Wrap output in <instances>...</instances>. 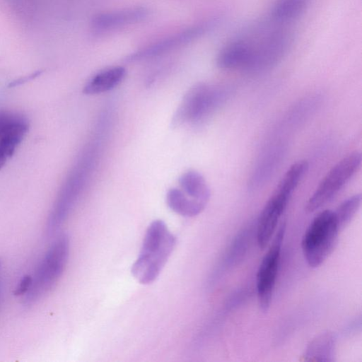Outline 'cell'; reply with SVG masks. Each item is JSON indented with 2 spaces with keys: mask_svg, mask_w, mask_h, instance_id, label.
<instances>
[{
  "mask_svg": "<svg viewBox=\"0 0 362 362\" xmlns=\"http://www.w3.org/2000/svg\"><path fill=\"white\" fill-rule=\"evenodd\" d=\"M361 203V194H354L342 202L334 211L340 229L350 222L359 209Z\"/></svg>",
  "mask_w": 362,
  "mask_h": 362,
  "instance_id": "17",
  "label": "cell"
},
{
  "mask_svg": "<svg viewBox=\"0 0 362 362\" xmlns=\"http://www.w3.org/2000/svg\"><path fill=\"white\" fill-rule=\"evenodd\" d=\"M230 95L225 87L209 83H198L185 95L173 119L174 126L187 122L199 123L207 119Z\"/></svg>",
  "mask_w": 362,
  "mask_h": 362,
  "instance_id": "4",
  "label": "cell"
},
{
  "mask_svg": "<svg viewBox=\"0 0 362 362\" xmlns=\"http://www.w3.org/2000/svg\"><path fill=\"white\" fill-rule=\"evenodd\" d=\"M254 60L253 45L237 40L225 45L216 57L217 66L226 70H252Z\"/></svg>",
  "mask_w": 362,
  "mask_h": 362,
  "instance_id": "10",
  "label": "cell"
},
{
  "mask_svg": "<svg viewBox=\"0 0 362 362\" xmlns=\"http://www.w3.org/2000/svg\"><path fill=\"white\" fill-rule=\"evenodd\" d=\"M334 344L332 335L329 333L323 334L310 343L303 357L305 361H332Z\"/></svg>",
  "mask_w": 362,
  "mask_h": 362,
  "instance_id": "16",
  "label": "cell"
},
{
  "mask_svg": "<svg viewBox=\"0 0 362 362\" xmlns=\"http://www.w3.org/2000/svg\"><path fill=\"white\" fill-rule=\"evenodd\" d=\"M181 189L190 198L207 204L210 189L204 177L198 172L189 170L179 179Z\"/></svg>",
  "mask_w": 362,
  "mask_h": 362,
  "instance_id": "14",
  "label": "cell"
},
{
  "mask_svg": "<svg viewBox=\"0 0 362 362\" xmlns=\"http://www.w3.org/2000/svg\"><path fill=\"white\" fill-rule=\"evenodd\" d=\"M32 283L31 275H25L21 278L16 288H15L14 294L16 296H24L29 291Z\"/></svg>",
  "mask_w": 362,
  "mask_h": 362,
  "instance_id": "18",
  "label": "cell"
},
{
  "mask_svg": "<svg viewBox=\"0 0 362 362\" xmlns=\"http://www.w3.org/2000/svg\"><path fill=\"white\" fill-rule=\"evenodd\" d=\"M206 28L205 25L188 28L132 53L126 57L125 60L134 62L165 54L199 37L205 33Z\"/></svg>",
  "mask_w": 362,
  "mask_h": 362,
  "instance_id": "9",
  "label": "cell"
},
{
  "mask_svg": "<svg viewBox=\"0 0 362 362\" xmlns=\"http://www.w3.org/2000/svg\"><path fill=\"white\" fill-rule=\"evenodd\" d=\"M41 72H42L41 71H35V73L31 74L29 76L18 78V79L11 82L10 83V86H16L19 84L23 83L29 80H31V79L37 77V76H39Z\"/></svg>",
  "mask_w": 362,
  "mask_h": 362,
  "instance_id": "19",
  "label": "cell"
},
{
  "mask_svg": "<svg viewBox=\"0 0 362 362\" xmlns=\"http://www.w3.org/2000/svg\"><path fill=\"white\" fill-rule=\"evenodd\" d=\"M148 14V11L143 7L98 13L93 17L91 25L98 31L110 30L139 23Z\"/></svg>",
  "mask_w": 362,
  "mask_h": 362,
  "instance_id": "11",
  "label": "cell"
},
{
  "mask_svg": "<svg viewBox=\"0 0 362 362\" xmlns=\"http://www.w3.org/2000/svg\"><path fill=\"white\" fill-rule=\"evenodd\" d=\"M286 224L282 223L267 252L263 257L256 276L257 301L260 309L269 308L280 262Z\"/></svg>",
  "mask_w": 362,
  "mask_h": 362,
  "instance_id": "7",
  "label": "cell"
},
{
  "mask_svg": "<svg viewBox=\"0 0 362 362\" xmlns=\"http://www.w3.org/2000/svg\"><path fill=\"white\" fill-rule=\"evenodd\" d=\"M168 207L175 213L185 217L199 215L206 207V204L188 197L182 189L172 188L166 194Z\"/></svg>",
  "mask_w": 362,
  "mask_h": 362,
  "instance_id": "13",
  "label": "cell"
},
{
  "mask_svg": "<svg viewBox=\"0 0 362 362\" xmlns=\"http://www.w3.org/2000/svg\"><path fill=\"white\" fill-rule=\"evenodd\" d=\"M339 230L334 211L326 209L315 216L301 241L305 259L310 267H319L331 254Z\"/></svg>",
  "mask_w": 362,
  "mask_h": 362,
  "instance_id": "5",
  "label": "cell"
},
{
  "mask_svg": "<svg viewBox=\"0 0 362 362\" xmlns=\"http://www.w3.org/2000/svg\"><path fill=\"white\" fill-rule=\"evenodd\" d=\"M1 286L0 285V296H1Z\"/></svg>",
  "mask_w": 362,
  "mask_h": 362,
  "instance_id": "20",
  "label": "cell"
},
{
  "mask_svg": "<svg viewBox=\"0 0 362 362\" xmlns=\"http://www.w3.org/2000/svg\"><path fill=\"white\" fill-rule=\"evenodd\" d=\"M308 168V163L305 160L293 163L265 204L257 223L256 238L259 248L264 249L270 242L282 214Z\"/></svg>",
  "mask_w": 362,
  "mask_h": 362,
  "instance_id": "2",
  "label": "cell"
},
{
  "mask_svg": "<svg viewBox=\"0 0 362 362\" xmlns=\"http://www.w3.org/2000/svg\"><path fill=\"white\" fill-rule=\"evenodd\" d=\"M126 74L125 68L121 66L100 71L86 83L83 93L87 95H95L109 91L123 81Z\"/></svg>",
  "mask_w": 362,
  "mask_h": 362,
  "instance_id": "12",
  "label": "cell"
},
{
  "mask_svg": "<svg viewBox=\"0 0 362 362\" xmlns=\"http://www.w3.org/2000/svg\"><path fill=\"white\" fill-rule=\"evenodd\" d=\"M28 129V119L22 113L0 110V169L14 153Z\"/></svg>",
  "mask_w": 362,
  "mask_h": 362,
  "instance_id": "8",
  "label": "cell"
},
{
  "mask_svg": "<svg viewBox=\"0 0 362 362\" xmlns=\"http://www.w3.org/2000/svg\"><path fill=\"white\" fill-rule=\"evenodd\" d=\"M1 261H0V269H1Z\"/></svg>",
  "mask_w": 362,
  "mask_h": 362,
  "instance_id": "21",
  "label": "cell"
},
{
  "mask_svg": "<svg viewBox=\"0 0 362 362\" xmlns=\"http://www.w3.org/2000/svg\"><path fill=\"white\" fill-rule=\"evenodd\" d=\"M175 245L176 238L163 221L158 219L151 222L146 231L139 256L132 267L134 277L142 284L153 282Z\"/></svg>",
  "mask_w": 362,
  "mask_h": 362,
  "instance_id": "1",
  "label": "cell"
},
{
  "mask_svg": "<svg viewBox=\"0 0 362 362\" xmlns=\"http://www.w3.org/2000/svg\"><path fill=\"white\" fill-rule=\"evenodd\" d=\"M310 0H277L272 10L273 19L279 23L291 22L300 16Z\"/></svg>",
  "mask_w": 362,
  "mask_h": 362,
  "instance_id": "15",
  "label": "cell"
},
{
  "mask_svg": "<svg viewBox=\"0 0 362 362\" xmlns=\"http://www.w3.org/2000/svg\"><path fill=\"white\" fill-rule=\"evenodd\" d=\"M70 243L66 233L58 235L40 259L34 274L24 303L32 305L47 294L64 271L69 255Z\"/></svg>",
  "mask_w": 362,
  "mask_h": 362,
  "instance_id": "3",
  "label": "cell"
},
{
  "mask_svg": "<svg viewBox=\"0 0 362 362\" xmlns=\"http://www.w3.org/2000/svg\"><path fill=\"white\" fill-rule=\"evenodd\" d=\"M361 155L354 151L344 157L322 178L308 200L305 209L313 212L329 202L360 168Z\"/></svg>",
  "mask_w": 362,
  "mask_h": 362,
  "instance_id": "6",
  "label": "cell"
}]
</instances>
